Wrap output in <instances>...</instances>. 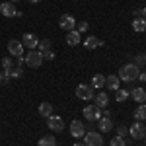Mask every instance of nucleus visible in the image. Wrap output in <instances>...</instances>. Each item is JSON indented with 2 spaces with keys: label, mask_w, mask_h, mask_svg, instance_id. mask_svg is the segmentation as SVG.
Returning a JSON list of instances; mask_svg holds the SVG:
<instances>
[{
  "label": "nucleus",
  "mask_w": 146,
  "mask_h": 146,
  "mask_svg": "<svg viewBox=\"0 0 146 146\" xmlns=\"http://www.w3.org/2000/svg\"><path fill=\"white\" fill-rule=\"evenodd\" d=\"M98 125H100V131H101V133H109V131L113 129L111 117H101L100 121H98Z\"/></svg>",
  "instance_id": "nucleus-18"
},
{
  "label": "nucleus",
  "mask_w": 146,
  "mask_h": 146,
  "mask_svg": "<svg viewBox=\"0 0 146 146\" xmlns=\"http://www.w3.org/2000/svg\"><path fill=\"white\" fill-rule=\"evenodd\" d=\"M2 68H4V72H10L12 68H14V58H10V56L2 58Z\"/></svg>",
  "instance_id": "nucleus-27"
},
{
  "label": "nucleus",
  "mask_w": 146,
  "mask_h": 146,
  "mask_svg": "<svg viewBox=\"0 0 146 146\" xmlns=\"http://www.w3.org/2000/svg\"><path fill=\"white\" fill-rule=\"evenodd\" d=\"M117 74H119L121 82H135V80L138 78V74H140V68L131 62V64H125V66H121Z\"/></svg>",
  "instance_id": "nucleus-1"
},
{
  "label": "nucleus",
  "mask_w": 146,
  "mask_h": 146,
  "mask_svg": "<svg viewBox=\"0 0 146 146\" xmlns=\"http://www.w3.org/2000/svg\"><path fill=\"white\" fill-rule=\"evenodd\" d=\"M144 58H146V55H144Z\"/></svg>",
  "instance_id": "nucleus-40"
},
{
  "label": "nucleus",
  "mask_w": 146,
  "mask_h": 146,
  "mask_svg": "<svg viewBox=\"0 0 146 146\" xmlns=\"http://www.w3.org/2000/svg\"><path fill=\"white\" fill-rule=\"evenodd\" d=\"M105 86H107L109 90L117 92V90H119V86H121V78L115 76V74H109V78H105Z\"/></svg>",
  "instance_id": "nucleus-14"
},
{
  "label": "nucleus",
  "mask_w": 146,
  "mask_h": 146,
  "mask_svg": "<svg viewBox=\"0 0 146 146\" xmlns=\"http://www.w3.org/2000/svg\"><path fill=\"white\" fill-rule=\"evenodd\" d=\"M0 14L4 16V18H14V16H22V12L20 10H16V6L12 4V2H2L0 4Z\"/></svg>",
  "instance_id": "nucleus-4"
},
{
  "label": "nucleus",
  "mask_w": 146,
  "mask_h": 146,
  "mask_svg": "<svg viewBox=\"0 0 146 146\" xmlns=\"http://www.w3.org/2000/svg\"><path fill=\"white\" fill-rule=\"evenodd\" d=\"M23 58H25V64L29 68H39L43 64V56H41V53H39L37 49H35V51H29Z\"/></svg>",
  "instance_id": "nucleus-2"
},
{
  "label": "nucleus",
  "mask_w": 146,
  "mask_h": 146,
  "mask_svg": "<svg viewBox=\"0 0 146 146\" xmlns=\"http://www.w3.org/2000/svg\"><path fill=\"white\" fill-rule=\"evenodd\" d=\"M76 98L82 101H90L94 98V88L88 86V84H78V88H76Z\"/></svg>",
  "instance_id": "nucleus-3"
},
{
  "label": "nucleus",
  "mask_w": 146,
  "mask_h": 146,
  "mask_svg": "<svg viewBox=\"0 0 146 146\" xmlns=\"http://www.w3.org/2000/svg\"><path fill=\"white\" fill-rule=\"evenodd\" d=\"M129 133H131V136L136 138V140L146 138V127H144V123H142V121H136V123L129 129Z\"/></svg>",
  "instance_id": "nucleus-8"
},
{
  "label": "nucleus",
  "mask_w": 146,
  "mask_h": 146,
  "mask_svg": "<svg viewBox=\"0 0 146 146\" xmlns=\"http://www.w3.org/2000/svg\"><path fill=\"white\" fill-rule=\"evenodd\" d=\"M70 135L74 136V138H84V135H86V129H84V123L82 121H72L70 123Z\"/></svg>",
  "instance_id": "nucleus-11"
},
{
  "label": "nucleus",
  "mask_w": 146,
  "mask_h": 146,
  "mask_svg": "<svg viewBox=\"0 0 146 146\" xmlns=\"http://www.w3.org/2000/svg\"><path fill=\"white\" fill-rule=\"evenodd\" d=\"M47 125H49V129H51L53 133H60V131H64V121H62L58 115H51V117H47Z\"/></svg>",
  "instance_id": "nucleus-7"
},
{
  "label": "nucleus",
  "mask_w": 146,
  "mask_h": 146,
  "mask_svg": "<svg viewBox=\"0 0 146 146\" xmlns=\"http://www.w3.org/2000/svg\"><path fill=\"white\" fill-rule=\"evenodd\" d=\"M84 144L86 146H103V136L100 133H86L84 135Z\"/></svg>",
  "instance_id": "nucleus-6"
},
{
  "label": "nucleus",
  "mask_w": 146,
  "mask_h": 146,
  "mask_svg": "<svg viewBox=\"0 0 146 146\" xmlns=\"http://www.w3.org/2000/svg\"><path fill=\"white\" fill-rule=\"evenodd\" d=\"M103 86H105V76H103V74H94V76H92V88L100 90Z\"/></svg>",
  "instance_id": "nucleus-20"
},
{
  "label": "nucleus",
  "mask_w": 146,
  "mask_h": 146,
  "mask_svg": "<svg viewBox=\"0 0 146 146\" xmlns=\"http://www.w3.org/2000/svg\"><path fill=\"white\" fill-rule=\"evenodd\" d=\"M39 115H41V117H51V115H53V105H51V103H47V101H43V103H41V105H39Z\"/></svg>",
  "instance_id": "nucleus-21"
},
{
  "label": "nucleus",
  "mask_w": 146,
  "mask_h": 146,
  "mask_svg": "<svg viewBox=\"0 0 146 146\" xmlns=\"http://www.w3.org/2000/svg\"><path fill=\"white\" fill-rule=\"evenodd\" d=\"M138 78L142 80V82H146V74H142V72H140V74H138Z\"/></svg>",
  "instance_id": "nucleus-35"
},
{
  "label": "nucleus",
  "mask_w": 146,
  "mask_h": 146,
  "mask_svg": "<svg viewBox=\"0 0 146 146\" xmlns=\"http://www.w3.org/2000/svg\"><path fill=\"white\" fill-rule=\"evenodd\" d=\"M6 74H8L10 78H22L23 76V68L22 66H14L10 72H6Z\"/></svg>",
  "instance_id": "nucleus-25"
},
{
  "label": "nucleus",
  "mask_w": 146,
  "mask_h": 146,
  "mask_svg": "<svg viewBox=\"0 0 146 146\" xmlns=\"http://www.w3.org/2000/svg\"><path fill=\"white\" fill-rule=\"evenodd\" d=\"M8 53H10L12 56H23V45H22V41H16V39L8 41Z\"/></svg>",
  "instance_id": "nucleus-12"
},
{
  "label": "nucleus",
  "mask_w": 146,
  "mask_h": 146,
  "mask_svg": "<svg viewBox=\"0 0 146 146\" xmlns=\"http://www.w3.org/2000/svg\"><path fill=\"white\" fill-rule=\"evenodd\" d=\"M29 4H37V2H41V0H27Z\"/></svg>",
  "instance_id": "nucleus-36"
},
{
  "label": "nucleus",
  "mask_w": 146,
  "mask_h": 146,
  "mask_svg": "<svg viewBox=\"0 0 146 146\" xmlns=\"http://www.w3.org/2000/svg\"><path fill=\"white\" fill-rule=\"evenodd\" d=\"M8 2H12V4H14V2H20V0H8Z\"/></svg>",
  "instance_id": "nucleus-39"
},
{
  "label": "nucleus",
  "mask_w": 146,
  "mask_h": 146,
  "mask_svg": "<svg viewBox=\"0 0 146 146\" xmlns=\"http://www.w3.org/2000/svg\"><path fill=\"white\" fill-rule=\"evenodd\" d=\"M58 25H60L64 31H72V29L76 27V20H74V16H70V14H64V16H60V20H58Z\"/></svg>",
  "instance_id": "nucleus-10"
},
{
  "label": "nucleus",
  "mask_w": 146,
  "mask_h": 146,
  "mask_svg": "<svg viewBox=\"0 0 146 146\" xmlns=\"http://www.w3.org/2000/svg\"><path fill=\"white\" fill-rule=\"evenodd\" d=\"M109 105V96L105 94V92H100V94H96V107H100V109H105Z\"/></svg>",
  "instance_id": "nucleus-13"
},
{
  "label": "nucleus",
  "mask_w": 146,
  "mask_h": 146,
  "mask_svg": "<svg viewBox=\"0 0 146 146\" xmlns=\"http://www.w3.org/2000/svg\"><path fill=\"white\" fill-rule=\"evenodd\" d=\"M37 49H39V53H41V56L45 58L51 51H53V43L49 41V39H43V41H39V45H37Z\"/></svg>",
  "instance_id": "nucleus-15"
},
{
  "label": "nucleus",
  "mask_w": 146,
  "mask_h": 146,
  "mask_svg": "<svg viewBox=\"0 0 146 146\" xmlns=\"http://www.w3.org/2000/svg\"><path fill=\"white\" fill-rule=\"evenodd\" d=\"M78 43H82V41H80V33L76 31V29L68 31V33H66V45H70V47H76Z\"/></svg>",
  "instance_id": "nucleus-17"
},
{
  "label": "nucleus",
  "mask_w": 146,
  "mask_h": 146,
  "mask_svg": "<svg viewBox=\"0 0 146 146\" xmlns=\"http://www.w3.org/2000/svg\"><path fill=\"white\" fill-rule=\"evenodd\" d=\"M133 64H136V66H144L146 64V58H144V55H138V56H135V62Z\"/></svg>",
  "instance_id": "nucleus-30"
},
{
  "label": "nucleus",
  "mask_w": 146,
  "mask_h": 146,
  "mask_svg": "<svg viewBox=\"0 0 146 146\" xmlns=\"http://www.w3.org/2000/svg\"><path fill=\"white\" fill-rule=\"evenodd\" d=\"M142 18L146 20V8H142Z\"/></svg>",
  "instance_id": "nucleus-37"
},
{
  "label": "nucleus",
  "mask_w": 146,
  "mask_h": 146,
  "mask_svg": "<svg viewBox=\"0 0 146 146\" xmlns=\"http://www.w3.org/2000/svg\"><path fill=\"white\" fill-rule=\"evenodd\" d=\"M45 58H47V60H53V58H55V53H53V51H51V53H49V55H47Z\"/></svg>",
  "instance_id": "nucleus-34"
},
{
  "label": "nucleus",
  "mask_w": 146,
  "mask_h": 146,
  "mask_svg": "<svg viewBox=\"0 0 146 146\" xmlns=\"http://www.w3.org/2000/svg\"><path fill=\"white\" fill-rule=\"evenodd\" d=\"M39 146H56L55 136H43V138L39 140Z\"/></svg>",
  "instance_id": "nucleus-26"
},
{
  "label": "nucleus",
  "mask_w": 146,
  "mask_h": 146,
  "mask_svg": "<svg viewBox=\"0 0 146 146\" xmlns=\"http://www.w3.org/2000/svg\"><path fill=\"white\" fill-rule=\"evenodd\" d=\"M16 62H18V66H23L25 64V58L23 56H16Z\"/></svg>",
  "instance_id": "nucleus-32"
},
{
  "label": "nucleus",
  "mask_w": 146,
  "mask_h": 146,
  "mask_svg": "<svg viewBox=\"0 0 146 146\" xmlns=\"http://www.w3.org/2000/svg\"><path fill=\"white\" fill-rule=\"evenodd\" d=\"M86 29H88V22H80L76 31H78V33H82V31H86Z\"/></svg>",
  "instance_id": "nucleus-31"
},
{
  "label": "nucleus",
  "mask_w": 146,
  "mask_h": 146,
  "mask_svg": "<svg viewBox=\"0 0 146 146\" xmlns=\"http://www.w3.org/2000/svg\"><path fill=\"white\" fill-rule=\"evenodd\" d=\"M131 98L136 101V103H144L146 101V90L144 88H135L131 92Z\"/></svg>",
  "instance_id": "nucleus-16"
},
{
  "label": "nucleus",
  "mask_w": 146,
  "mask_h": 146,
  "mask_svg": "<svg viewBox=\"0 0 146 146\" xmlns=\"http://www.w3.org/2000/svg\"><path fill=\"white\" fill-rule=\"evenodd\" d=\"M10 84V76L6 72H0V86H8Z\"/></svg>",
  "instance_id": "nucleus-29"
},
{
  "label": "nucleus",
  "mask_w": 146,
  "mask_h": 146,
  "mask_svg": "<svg viewBox=\"0 0 146 146\" xmlns=\"http://www.w3.org/2000/svg\"><path fill=\"white\" fill-rule=\"evenodd\" d=\"M117 133H119V136H125L127 133H129V131H127L125 127H119V129H117Z\"/></svg>",
  "instance_id": "nucleus-33"
},
{
  "label": "nucleus",
  "mask_w": 146,
  "mask_h": 146,
  "mask_svg": "<svg viewBox=\"0 0 146 146\" xmlns=\"http://www.w3.org/2000/svg\"><path fill=\"white\" fill-rule=\"evenodd\" d=\"M129 98H131V94H129L127 90H121V88H119V90L115 92V100L119 101V103H123V101H127Z\"/></svg>",
  "instance_id": "nucleus-24"
},
{
  "label": "nucleus",
  "mask_w": 146,
  "mask_h": 146,
  "mask_svg": "<svg viewBox=\"0 0 146 146\" xmlns=\"http://www.w3.org/2000/svg\"><path fill=\"white\" fill-rule=\"evenodd\" d=\"M22 45L23 49H29V51H35L37 45H39V37L35 33H23L22 37Z\"/></svg>",
  "instance_id": "nucleus-5"
},
{
  "label": "nucleus",
  "mask_w": 146,
  "mask_h": 146,
  "mask_svg": "<svg viewBox=\"0 0 146 146\" xmlns=\"http://www.w3.org/2000/svg\"><path fill=\"white\" fill-rule=\"evenodd\" d=\"M109 146H125L123 136H113V138H111V142H109Z\"/></svg>",
  "instance_id": "nucleus-28"
},
{
  "label": "nucleus",
  "mask_w": 146,
  "mask_h": 146,
  "mask_svg": "<svg viewBox=\"0 0 146 146\" xmlns=\"http://www.w3.org/2000/svg\"><path fill=\"white\" fill-rule=\"evenodd\" d=\"M135 119H136V121H146V105H144V103H140V105L136 107Z\"/></svg>",
  "instance_id": "nucleus-23"
},
{
  "label": "nucleus",
  "mask_w": 146,
  "mask_h": 146,
  "mask_svg": "<svg viewBox=\"0 0 146 146\" xmlns=\"http://www.w3.org/2000/svg\"><path fill=\"white\" fill-rule=\"evenodd\" d=\"M72 146H86L84 142H76V144H72Z\"/></svg>",
  "instance_id": "nucleus-38"
},
{
  "label": "nucleus",
  "mask_w": 146,
  "mask_h": 146,
  "mask_svg": "<svg viewBox=\"0 0 146 146\" xmlns=\"http://www.w3.org/2000/svg\"><path fill=\"white\" fill-rule=\"evenodd\" d=\"M101 45H103V41L98 39V37H94V35L84 41V47H86V49H98V47H101Z\"/></svg>",
  "instance_id": "nucleus-19"
},
{
  "label": "nucleus",
  "mask_w": 146,
  "mask_h": 146,
  "mask_svg": "<svg viewBox=\"0 0 146 146\" xmlns=\"http://www.w3.org/2000/svg\"><path fill=\"white\" fill-rule=\"evenodd\" d=\"M84 117L88 121H100L101 119V109L96 107V105H86L84 107Z\"/></svg>",
  "instance_id": "nucleus-9"
},
{
  "label": "nucleus",
  "mask_w": 146,
  "mask_h": 146,
  "mask_svg": "<svg viewBox=\"0 0 146 146\" xmlns=\"http://www.w3.org/2000/svg\"><path fill=\"white\" fill-rule=\"evenodd\" d=\"M133 29L138 31V33L146 31V20H144V18H136L135 22H133Z\"/></svg>",
  "instance_id": "nucleus-22"
}]
</instances>
